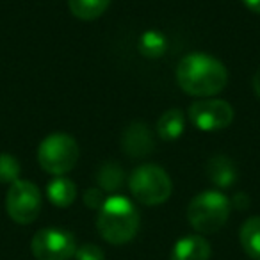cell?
<instances>
[{"mask_svg":"<svg viewBox=\"0 0 260 260\" xmlns=\"http://www.w3.org/2000/svg\"><path fill=\"white\" fill-rule=\"evenodd\" d=\"M38 160L47 173L61 177L75 168L79 160V145L68 134H52L41 141Z\"/></svg>","mask_w":260,"mask_h":260,"instance_id":"obj_5","label":"cell"},{"mask_svg":"<svg viewBox=\"0 0 260 260\" xmlns=\"http://www.w3.org/2000/svg\"><path fill=\"white\" fill-rule=\"evenodd\" d=\"M75 260H105V255L96 244H84L77 248Z\"/></svg>","mask_w":260,"mask_h":260,"instance_id":"obj_19","label":"cell"},{"mask_svg":"<svg viewBox=\"0 0 260 260\" xmlns=\"http://www.w3.org/2000/svg\"><path fill=\"white\" fill-rule=\"evenodd\" d=\"M185 114L180 109H170L162 112V116L157 121V132L162 141H177L184 132Z\"/></svg>","mask_w":260,"mask_h":260,"instance_id":"obj_12","label":"cell"},{"mask_svg":"<svg viewBox=\"0 0 260 260\" xmlns=\"http://www.w3.org/2000/svg\"><path fill=\"white\" fill-rule=\"evenodd\" d=\"M30 251L38 260H70L75 256L77 241L62 228H43L30 241Z\"/></svg>","mask_w":260,"mask_h":260,"instance_id":"obj_7","label":"cell"},{"mask_svg":"<svg viewBox=\"0 0 260 260\" xmlns=\"http://www.w3.org/2000/svg\"><path fill=\"white\" fill-rule=\"evenodd\" d=\"M187 114L192 125L203 132L223 130L234 121V107L219 98L196 100L194 104H191Z\"/></svg>","mask_w":260,"mask_h":260,"instance_id":"obj_8","label":"cell"},{"mask_svg":"<svg viewBox=\"0 0 260 260\" xmlns=\"http://www.w3.org/2000/svg\"><path fill=\"white\" fill-rule=\"evenodd\" d=\"M232 205L237 207V209H246V207L249 205V198L246 194H242V192H239V194H235L234 198H232Z\"/></svg>","mask_w":260,"mask_h":260,"instance_id":"obj_21","label":"cell"},{"mask_svg":"<svg viewBox=\"0 0 260 260\" xmlns=\"http://www.w3.org/2000/svg\"><path fill=\"white\" fill-rule=\"evenodd\" d=\"M232 203L219 191H203L191 200L187 219L200 234H214L221 230L230 216Z\"/></svg>","mask_w":260,"mask_h":260,"instance_id":"obj_3","label":"cell"},{"mask_svg":"<svg viewBox=\"0 0 260 260\" xmlns=\"http://www.w3.org/2000/svg\"><path fill=\"white\" fill-rule=\"evenodd\" d=\"M104 202H105V198H104V194H102L100 189L91 187V189H87V191L84 192V203H86L89 209L100 210V207L104 205Z\"/></svg>","mask_w":260,"mask_h":260,"instance_id":"obj_20","label":"cell"},{"mask_svg":"<svg viewBox=\"0 0 260 260\" xmlns=\"http://www.w3.org/2000/svg\"><path fill=\"white\" fill-rule=\"evenodd\" d=\"M207 175L209 180L219 189H228L237 182V168L224 155H216L209 160Z\"/></svg>","mask_w":260,"mask_h":260,"instance_id":"obj_11","label":"cell"},{"mask_svg":"<svg viewBox=\"0 0 260 260\" xmlns=\"http://www.w3.org/2000/svg\"><path fill=\"white\" fill-rule=\"evenodd\" d=\"M47 196H48V200H50V203H54L55 207L66 209V207H70L75 202L77 187L70 178L55 177L52 182H48Z\"/></svg>","mask_w":260,"mask_h":260,"instance_id":"obj_13","label":"cell"},{"mask_svg":"<svg viewBox=\"0 0 260 260\" xmlns=\"http://www.w3.org/2000/svg\"><path fill=\"white\" fill-rule=\"evenodd\" d=\"M241 246L246 255L253 260H260V216L249 217L241 226Z\"/></svg>","mask_w":260,"mask_h":260,"instance_id":"obj_14","label":"cell"},{"mask_svg":"<svg viewBox=\"0 0 260 260\" xmlns=\"http://www.w3.org/2000/svg\"><path fill=\"white\" fill-rule=\"evenodd\" d=\"M210 244L202 235H187L177 241L171 251V260H209Z\"/></svg>","mask_w":260,"mask_h":260,"instance_id":"obj_10","label":"cell"},{"mask_svg":"<svg viewBox=\"0 0 260 260\" xmlns=\"http://www.w3.org/2000/svg\"><path fill=\"white\" fill-rule=\"evenodd\" d=\"M253 91H255V94L260 98V70L255 73V77H253Z\"/></svg>","mask_w":260,"mask_h":260,"instance_id":"obj_23","label":"cell"},{"mask_svg":"<svg viewBox=\"0 0 260 260\" xmlns=\"http://www.w3.org/2000/svg\"><path fill=\"white\" fill-rule=\"evenodd\" d=\"M41 191L34 182L16 180L6 196V209L15 223L30 224L41 212Z\"/></svg>","mask_w":260,"mask_h":260,"instance_id":"obj_6","label":"cell"},{"mask_svg":"<svg viewBox=\"0 0 260 260\" xmlns=\"http://www.w3.org/2000/svg\"><path fill=\"white\" fill-rule=\"evenodd\" d=\"M178 86L192 96H214L228 84V72L221 61L203 52H192L177 66Z\"/></svg>","mask_w":260,"mask_h":260,"instance_id":"obj_1","label":"cell"},{"mask_svg":"<svg viewBox=\"0 0 260 260\" xmlns=\"http://www.w3.org/2000/svg\"><path fill=\"white\" fill-rule=\"evenodd\" d=\"M138 47H139V54H141L143 57L157 59L166 54L168 40L159 30H146V32L141 34V38H139Z\"/></svg>","mask_w":260,"mask_h":260,"instance_id":"obj_16","label":"cell"},{"mask_svg":"<svg viewBox=\"0 0 260 260\" xmlns=\"http://www.w3.org/2000/svg\"><path fill=\"white\" fill-rule=\"evenodd\" d=\"M130 192L143 205H160L173 192V184L166 171L155 164H143L130 175Z\"/></svg>","mask_w":260,"mask_h":260,"instance_id":"obj_4","label":"cell"},{"mask_svg":"<svg viewBox=\"0 0 260 260\" xmlns=\"http://www.w3.org/2000/svg\"><path fill=\"white\" fill-rule=\"evenodd\" d=\"M20 162L11 153H0V184H15L20 180Z\"/></svg>","mask_w":260,"mask_h":260,"instance_id":"obj_18","label":"cell"},{"mask_svg":"<svg viewBox=\"0 0 260 260\" xmlns=\"http://www.w3.org/2000/svg\"><path fill=\"white\" fill-rule=\"evenodd\" d=\"M153 136L150 132L146 123H132L128 128L125 130V134L121 138L123 152L126 155L134 157V159H141L152 153L153 150Z\"/></svg>","mask_w":260,"mask_h":260,"instance_id":"obj_9","label":"cell"},{"mask_svg":"<svg viewBox=\"0 0 260 260\" xmlns=\"http://www.w3.org/2000/svg\"><path fill=\"white\" fill-rule=\"evenodd\" d=\"M139 210L125 196H109L98 210L96 228L111 244H126L139 232Z\"/></svg>","mask_w":260,"mask_h":260,"instance_id":"obj_2","label":"cell"},{"mask_svg":"<svg viewBox=\"0 0 260 260\" xmlns=\"http://www.w3.org/2000/svg\"><path fill=\"white\" fill-rule=\"evenodd\" d=\"M111 0H68V8L72 15L84 22L96 20L107 11Z\"/></svg>","mask_w":260,"mask_h":260,"instance_id":"obj_15","label":"cell"},{"mask_svg":"<svg viewBox=\"0 0 260 260\" xmlns=\"http://www.w3.org/2000/svg\"><path fill=\"white\" fill-rule=\"evenodd\" d=\"M242 2H244V6L249 9V11L258 13L260 15V0H242Z\"/></svg>","mask_w":260,"mask_h":260,"instance_id":"obj_22","label":"cell"},{"mask_svg":"<svg viewBox=\"0 0 260 260\" xmlns=\"http://www.w3.org/2000/svg\"><path fill=\"white\" fill-rule=\"evenodd\" d=\"M96 182L102 187V191L114 192L118 189L123 187V182H125V171L119 164L116 162H105L100 166L96 173Z\"/></svg>","mask_w":260,"mask_h":260,"instance_id":"obj_17","label":"cell"}]
</instances>
